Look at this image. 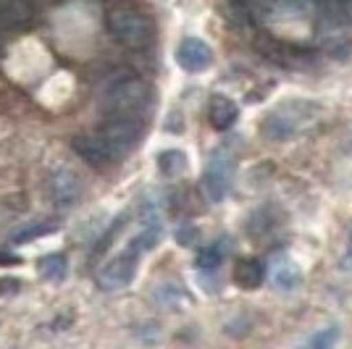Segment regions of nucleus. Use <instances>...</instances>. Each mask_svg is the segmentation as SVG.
Instances as JSON below:
<instances>
[{
	"label": "nucleus",
	"instance_id": "nucleus-7",
	"mask_svg": "<svg viewBox=\"0 0 352 349\" xmlns=\"http://www.w3.org/2000/svg\"><path fill=\"white\" fill-rule=\"evenodd\" d=\"M134 273H137V255H134L132 249H126V252H121L116 258H111L98 271V284L105 291L124 289V286H129L134 281Z\"/></svg>",
	"mask_w": 352,
	"mask_h": 349
},
{
	"label": "nucleus",
	"instance_id": "nucleus-9",
	"mask_svg": "<svg viewBox=\"0 0 352 349\" xmlns=\"http://www.w3.org/2000/svg\"><path fill=\"white\" fill-rule=\"evenodd\" d=\"M176 63H179L184 71L200 74L213 63V50H210V45H208L206 40H200V37H187V40H182L179 47H176Z\"/></svg>",
	"mask_w": 352,
	"mask_h": 349
},
{
	"label": "nucleus",
	"instance_id": "nucleus-14",
	"mask_svg": "<svg viewBox=\"0 0 352 349\" xmlns=\"http://www.w3.org/2000/svg\"><path fill=\"white\" fill-rule=\"evenodd\" d=\"M158 168L168 179H179L187 174V155L182 150H163L158 155Z\"/></svg>",
	"mask_w": 352,
	"mask_h": 349
},
{
	"label": "nucleus",
	"instance_id": "nucleus-2",
	"mask_svg": "<svg viewBox=\"0 0 352 349\" xmlns=\"http://www.w3.org/2000/svg\"><path fill=\"white\" fill-rule=\"evenodd\" d=\"M100 105L108 116L140 118L150 105V87L137 74H118L105 85Z\"/></svg>",
	"mask_w": 352,
	"mask_h": 349
},
{
	"label": "nucleus",
	"instance_id": "nucleus-19",
	"mask_svg": "<svg viewBox=\"0 0 352 349\" xmlns=\"http://www.w3.org/2000/svg\"><path fill=\"white\" fill-rule=\"evenodd\" d=\"M223 260V252H221L219 245H206V247L197 249V258H195V265L200 271H216Z\"/></svg>",
	"mask_w": 352,
	"mask_h": 349
},
{
	"label": "nucleus",
	"instance_id": "nucleus-21",
	"mask_svg": "<svg viewBox=\"0 0 352 349\" xmlns=\"http://www.w3.org/2000/svg\"><path fill=\"white\" fill-rule=\"evenodd\" d=\"M19 289H21V281L19 278H0V297H14V294H19Z\"/></svg>",
	"mask_w": 352,
	"mask_h": 349
},
{
	"label": "nucleus",
	"instance_id": "nucleus-11",
	"mask_svg": "<svg viewBox=\"0 0 352 349\" xmlns=\"http://www.w3.org/2000/svg\"><path fill=\"white\" fill-rule=\"evenodd\" d=\"M236 116H239V108L232 98L226 95H213L210 98V105H208V118H210V126L219 131L232 129L236 124Z\"/></svg>",
	"mask_w": 352,
	"mask_h": 349
},
{
	"label": "nucleus",
	"instance_id": "nucleus-18",
	"mask_svg": "<svg viewBox=\"0 0 352 349\" xmlns=\"http://www.w3.org/2000/svg\"><path fill=\"white\" fill-rule=\"evenodd\" d=\"M53 232H56V223H30V226L11 234V245H24V242L40 239V236H47Z\"/></svg>",
	"mask_w": 352,
	"mask_h": 349
},
{
	"label": "nucleus",
	"instance_id": "nucleus-13",
	"mask_svg": "<svg viewBox=\"0 0 352 349\" xmlns=\"http://www.w3.org/2000/svg\"><path fill=\"white\" fill-rule=\"evenodd\" d=\"M271 278H274V284H276L279 289L292 291L300 286L302 273H300V268H297L289 258H279V260L274 262V273H271Z\"/></svg>",
	"mask_w": 352,
	"mask_h": 349
},
{
	"label": "nucleus",
	"instance_id": "nucleus-4",
	"mask_svg": "<svg viewBox=\"0 0 352 349\" xmlns=\"http://www.w3.org/2000/svg\"><path fill=\"white\" fill-rule=\"evenodd\" d=\"M98 134L103 137L105 142L111 145V150L121 158V155L132 153L134 145L140 142V137H142V126H140V118L108 116V121L100 124Z\"/></svg>",
	"mask_w": 352,
	"mask_h": 349
},
{
	"label": "nucleus",
	"instance_id": "nucleus-8",
	"mask_svg": "<svg viewBox=\"0 0 352 349\" xmlns=\"http://www.w3.org/2000/svg\"><path fill=\"white\" fill-rule=\"evenodd\" d=\"M34 0H0V27L11 32H27L37 24Z\"/></svg>",
	"mask_w": 352,
	"mask_h": 349
},
{
	"label": "nucleus",
	"instance_id": "nucleus-15",
	"mask_svg": "<svg viewBox=\"0 0 352 349\" xmlns=\"http://www.w3.org/2000/svg\"><path fill=\"white\" fill-rule=\"evenodd\" d=\"M69 273V260H66V255H60V252H53V255H45L43 260H40V276L45 281H63Z\"/></svg>",
	"mask_w": 352,
	"mask_h": 349
},
{
	"label": "nucleus",
	"instance_id": "nucleus-3",
	"mask_svg": "<svg viewBox=\"0 0 352 349\" xmlns=\"http://www.w3.org/2000/svg\"><path fill=\"white\" fill-rule=\"evenodd\" d=\"M108 32L121 47L126 50H147L155 40V27L142 11L137 8H113L108 14Z\"/></svg>",
	"mask_w": 352,
	"mask_h": 349
},
{
	"label": "nucleus",
	"instance_id": "nucleus-23",
	"mask_svg": "<svg viewBox=\"0 0 352 349\" xmlns=\"http://www.w3.org/2000/svg\"><path fill=\"white\" fill-rule=\"evenodd\" d=\"M100 3H108V5H113V3H118V0H100Z\"/></svg>",
	"mask_w": 352,
	"mask_h": 349
},
{
	"label": "nucleus",
	"instance_id": "nucleus-16",
	"mask_svg": "<svg viewBox=\"0 0 352 349\" xmlns=\"http://www.w3.org/2000/svg\"><path fill=\"white\" fill-rule=\"evenodd\" d=\"M158 242H161V223H145L142 232L132 239L129 249L140 258L142 252H150L153 247H158Z\"/></svg>",
	"mask_w": 352,
	"mask_h": 349
},
{
	"label": "nucleus",
	"instance_id": "nucleus-24",
	"mask_svg": "<svg viewBox=\"0 0 352 349\" xmlns=\"http://www.w3.org/2000/svg\"><path fill=\"white\" fill-rule=\"evenodd\" d=\"M0 53H3V43H0Z\"/></svg>",
	"mask_w": 352,
	"mask_h": 349
},
{
	"label": "nucleus",
	"instance_id": "nucleus-20",
	"mask_svg": "<svg viewBox=\"0 0 352 349\" xmlns=\"http://www.w3.org/2000/svg\"><path fill=\"white\" fill-rule=\"evenodd\" d=\"M337 339H339V328H337V326H331V328H326V331H321V334L313 336L308 344L313 349H329L331 344H337Z\"/></svg>",
	"mask_w": 352,
	"mask_h": 349
},
{
	"label": "nucleus",
	"instance_id": "nucleus-5",
	"mask_svg": "<svg viewBox=\"0 0 352 349\" xmlns=\"http://www.w3.org/2000/svg\"><path fill=\"white\" fill-rule=\"evenodd\" d=\"M203 181H206L208 197H210L213 203H221V200L229 194L232 181H234V158H232V153H229L226 147H221V150H216V153L210 155Z\"/></svg>",
	"mask_w": 352,
	"mask_h": 349
},
{
	"label": "nucleus",
	"instance_id": "nucleus-1",
	"mask_svg": "<svg viewBox=\"0 0 352 349\" xmlns=\"http://www.w3.org/2000/svg\"><path fill=\"white\" fill-rule=\"evenodd\" d=\"M321 118V108L310 100H287L276 105L261 124V134L271 142H287L310 129Z\"/></svg>",
	"mask_w": 352,
	"mask_h": 349
},
{
	"label": "nucleus",
	"instance_id": "nucleus-6",
	"mask_svg": "<svg viewBox=\"0 0 352 349\" xmlns=\"http://www.w3.org/2000/svg\"><path fill=\"white\" fill-rule=\"evenodd\" d=\"M72 147L79 158L85 160L87 166H92V168H98V171L111 168L118 160V155L111 150V145L105 142L98 131L95 134H76L72 139Z\"/></svg>",
	"mask_w": 352,
	"mask_h": 349
},
{
	"label": "nucleus",
	"instance_id": "nucleus-10",
	"mask_svg": "<svg viewBox=\"0 0 352 349\" xmlns=\"http://www.w3.org/2000/svg\"><path fill=\"white\" fill-rule=\"evenodd\" d=\"M82 179L72 168H58L50 176V197L60 207H74L82 200Z\"/></svg>",
	"mask_w": 352,
	"mask_h": 349
},
{
	"label": "nucleus",
	"instance_id": "nucleus-22",
	"mask_svg": "<svg viewBox=\"0 0 352 349\" xmlns=\"http://www.w3.org/2000/svg\"><path fill=\"white\" fill-rule=\"evenodd\" d=\"M176 239H179V245H184V247H192V242L197 239V232H195L192 226H182V229L176 232Z\"/></svg>",
	"mask_w": 352,
	"mask_h": 349
},
{
	"label": "nucleus",
	"instance_id": "nucleus-12",
	"mask_svg": "<svg viewBox=\"0 0 352 349\" xmlns=\"http://www.w3.org/2000/svg\"><path fill=\"white\" fill-rule=\"evenodd\" d=\"M263 278H265V268L258 258H239V260H236L234 284L239 289H245V291L258 289V286L263 284Z\"/></svg>",
	"mask_w": 352,
	"mask_h": 349
},
{
	"label": "nucleus",
	"instance_id": "nucleus-17",
	"mask_svg": "<svg viewBox=\"0 0 352 349\" xmlns=\"http://www.w3.org/2000/svg\"><path fill=\"white\" fill-rule=\"evenodd\" d=\"M158 302H161L166 310H184L190 305V294L182 289L179 284H163L158 289Z\"/></svg>",
	"mask_w": 352,
	"mask_h": 349
}]
</instances>
